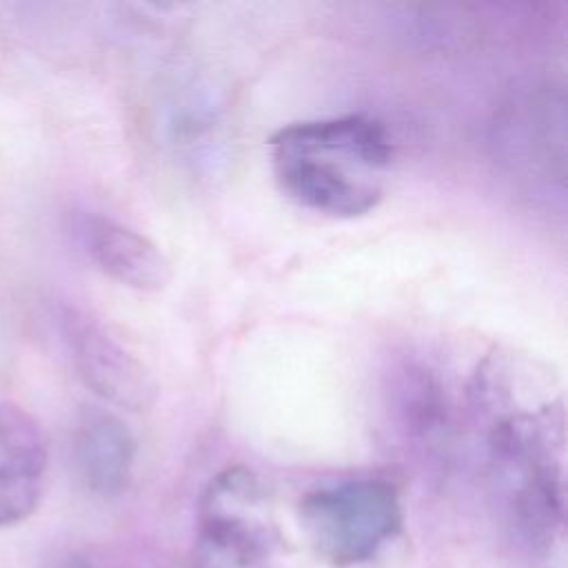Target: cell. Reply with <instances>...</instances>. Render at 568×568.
<instances>
[{"label":"cell","mask_w":568,"mask_h":568,"mask_svg":"<svg viewBox=\"0 0 568 568\" xmlns=\"http://www.w3.org/2000/svg\"><path fill=\"white\" fill-rule=\"evenodd\" d=\"M197 524L195 568H291L268 490L246 466L209 481Z\"/></svg>","instance_id":"obj_3"},{"label":"cell","mask_w":568,"mask_h":568,"mask_svg":"<svg viewBox=\"0 0 568 568\" xmlns=\"http://www.w3.org/2000/svg\"><path fill=\"white\" fill-rule=\"evenodd\" d=\"M53 568H95V564L89 557L73 552V555L62 557Z\"/></svg>","instance_id":"obj_10"},{"label":"cell","mask_w":568,"mask_h":568,"mask_svg":"<svg viewBox=\"0 0 568 568\" xmlns=\"http://www.w3.org/2000/svg\"><path fill=\"white\" fill-rule=\"evenodd\" d=\"M300 524L311 550L333 568L368 561L402 528V501L386 479L359 477L308 490Z\"/></svg>","instance_id":"obj_4"},{"label":"cell","mask_w":568,"mask_h":568,"mask_svg":"<svg viewBox=\"0 0 568 568\" xmlns=\"http://www.w3.org/2000/svg\"><path fill=\"white\" fill-rule=\"evenodd\" d=\"M564 408L544 402L499 417L488 433L490 484L515 537L546 552L564 524Z\"/></svg>","instance_id":"obj_2"},{"label":"cell","mask_w":568,"mask_h":568,"mask_svg":"<svg viewBox=\"0 0 568 568\" xmlns=\"http://www.w3.org/2000/svg\"><path fill=\"white\" fill-rule=\"evenodd\" d=\"M390 410L413 435L442 433L448 422V397L437 375L419 364L402 366L390 377Z\"/></svg>","instance_id":"obj_9"},{"label":"cell","mask_w":568,"mask_h":568,"mask_svg":"<svg viewBox=\"0 0 568 568\" xmlns=\"http://www.w3.org/2000/svg\"><path fill=\"white\" fill-rule=\"evenodd\" d=\"M273 175L295 204L342 220L371 213L384 197L393 140L366 113L288 122L268 138Z\"/></svg>","instance_id":"obj_1"},{"label":"cell","mask_w":568,"mask_h":568,"mask_svg":"<svg viewBox=\"0 0 568 568\" xmlns=\"http://www.w3.org/2000/svg\"><path fill=\"white\" fill-rule=\"evenodd\" d=\"M60 328L80 379L102 399L126 410H146L158 399L151 371L126 351L100 322L67 308Z\"/></svg>","instance_id":"obj_5"},{"label":"cell","mask_w":568,"mask_h":568,"mask_svg":"<svg viewBox=\"0 0 568 568\" xmlns=\"http://www.w3.org/2000/svg\"><path fill=\"white\" fill-rule=\"evenodd\" d=\"M82 242L89 257L111 280L144 293H158L173 280L169 257L144 233L115 220L91 215L82 222Z\"/></svg>","instance_id":"obj_8"},{"label":"cell","mask_w":568,"mask_h":568,"mask_svg":"<svg viewBox=\"0 0 568 568\" xmlns=\"http://www.w3.org/2000/svg\"><path fill=\"white\" fill-rule=\"evenodd\" d=\"M71 457L80 484L95 497H118L131 481L135 464V437L113 413L89 408L80 415Z\"/></svg>","instance_id":"obj_7"},{"label":"cell","mask_w":568,"mask_h":568,"mask_svg":"<svg viewBox=\"0 0 568 568\" xmlns=\"http://www.w3.org/2000/svg\"><path fill=\"white\" fill-rule=\"evenodd\" d=\"M47 473L40 424L20 406L0 402V526H13L38 508Z\"/></svg>","instance_id":"obj_6"}]
</instances>
